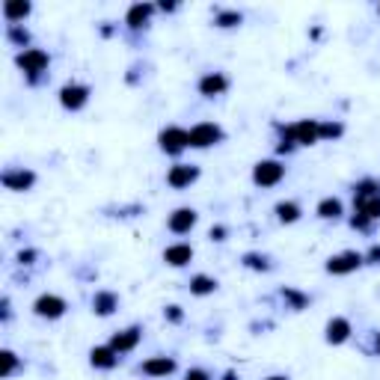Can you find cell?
Listing matches in <instances>:
<instances>
[{"mask_svg": "<svg viewBox=\"0 0 380 380\" xmlns=\"http://www.w3.org/2000/svg\"><path fill=\"white\" fill-rule=\"evenodd\" d=\"M15 65L27 75L30 84H39V77L48 75V69H51V54L42 51V48H27V51L15 54Z\"/></svg>", "mask_w": 380, "mask_h": 380, "instance_id": "6da1fadb", "label": "cell"}, {"mask_svg": "<svg viewBox=\"0 0 380 380\" xmlns=\"http://www.w3.org/2000/svg\"><path fill=\"white\" fill-rule=\"evenodd\" d=\"M158 148H161L163 155H170V158L185 155L188 148H190V131H185L181 125H167V128H161V134H158Z\"/></svg>", "mask_w": 380, "mask_h": 380, "instance_id": "7a4b0ae2", "label": "cell"}, {"mask_svg": "<svg viewBox=\"0 0 380 380\" xmlns=\"http://www.w3.org/2000/svg\"><path fill=\"white\" fill-rule=\"evenodd\" d=\"M283 178H286V163L276 161V158L259 161L253 167V185L256 188H276Z\"/></svg>", "mask_w": 380, "mask_h": 380, "instance_id": "3957f363", "label": "cell"}, {"mask_svg": "<svg viewBox=\"0 0 380 380\" xmlns=\"http://www.w3.org/2000/svg\"><path fill=\"white\" fill-rule=\"evenodd\" d=\"M283 134L294 146H315V143H321V119H300V122L288 125Z\"/></svg>", "mask_w": 380, "mask_h": 380, "instance_id": "277c9868", "label": "cell"}, {"mask_svg": "<svg viewBox=\"0 0 380 380\" xmlns=\"http://www.w3.org/2000/svg\"><path fill=\"white\" fill-rule=\"evenodd\" d=\"M65 312H69V303H65L60 294H39L36 300H33V315L36 318L57 321V318L65 315Z\"/></svg>", "mask_w": 380, "mask_h": 380, "instance_id": "5b68a950", "label": "cell"}, {"mask_svg": "<svg viewBox=\"0 0 380 380\" xmlns=\"http://www.w3.org/2000/svg\"><path fill=\"white\" fill-rule=\"evenodd\" d=\"M362 264H366V259H362V253H357V250H344V253L330 256L324 268H327V273H333V276H348V273L359 271Z\"/></svg>", "mask_w": 380, "mask_h": 380, "instance_id": "8992f818", "label": "cell"}, {"mask_svg": "<svg viewBox=\"0 0 380 380\" xmlns=\"http://www.w3.org/2000/svg\"><path fill=\"white\" fill-rule=\"evenodd\" d=\"M89 95H92V89L87 84H77V80H72V84H65L60 89V104H63V110L77 113V110H84L89 104Z\"/></svg>", "mask_w": 380, "mask_h": 380, "instance_id": "52a82bcc", "label": "cell"}, {"mask_svg": "<svg viewBox=\"0 0 380 380\" xmlns=\"http://www.w3.org/2000/svg\"><path fill=\"white\" fill-rule=\"evenodd\" d=\"M226 137V131L217 122H200L190 128V148H211Z\"/></svg>", "mask_w": 380, "mask_h": 380, "instance_id": "ba28073f", "label": "cell"}, {"mask_svg": "<svg viewBox=\"0 0 380 380\" xmlns=\"http://www.w3.org/2000/svg\"><path fill=\"white\" fill-rule=\"evenodd\" d=\"M140 339H143V327H140V324H134V327L116 330V333L110 336V342H107V344H110V348L122 357V354H131V351H134L137 344H140Z\"/></svg>", "mask_w": 380, "mask_h": 380, "instance_id": "9c48e42d", "label": "cell"}, {"mask_svg": "<svg viewBox=\"0 0 380 380\" xmlns=\"http://www.w3.org/2000/svg\"><path fill=\"white\" fill-rule=\"evenodd\" d=\"M0 181H4L6 190L24 193V190H30L33 185H36V173H33V170H24V167H9V170H4Z\"/></svg>", "mask_w": 380, "mask_h": 380, "instance_id": "30bf717a", "label": "cell"}, {"mask_svg": "<svg viewBox=\"0 0 380 380\" xmlns=\"http://www.w3.org/2000/svg\"><path fill=\"white\" fill-rule=\"evenodd\" d=\"M229 87H232V80H229V75L223 72H208L200 77V84H196V89H200V95L205 98H217V95H226Z\"/></svg>", "mask_w": 380, "mask_h": 380, "instance_id": "8fae6325", "label": "cell"}, {"mask_svg": "<svg viewBox=\"0 0 380 380\" xmlns=\"http://www.w3.org/2000/svg\"><path fill=\"white\" fill-rule=\"evenodd\" d=\"M196 178H200V167H196V163H173L170 173H167V185L175 190H185Z\"/></svg>", "mask_w": 380, "mask_h": 380, "instance_id": "7c38bea8", "label": "cell"}, {"mask_svg": "<svg viewBox=\"0 0 380 380\" xmlns=\"http://www.w3.org/2000/svg\"><path fill=\"white\" fill-rule=\"evenodd\" d=\"M196 220H200V211L185 205V208H175L170 217H167V229H170L173 235H188L190 229L196 226Z\"/></svg>", "mask_w": 380, "mask_h": 380, "instance_id": "4fadbf2b", "label": "cell"}, {"mask_svg": "<svg viewBox=\"0 0 380 380\" xmlns=\"http://www.w3.org/2000/svg\"><path fill=\"white\" fill-rule=\"evenodd\" d=\"M354 336V324L344 318V315H333L327 321V327H324V339H327V344H344Z\"/></svg>", "mask_w": 380, "mask_h": 380, "instance_id": "5bb4252c", "label": "cell"}, {"mask_svg": "<svg viewBox=\"0 0 380 380\" xmlns=\"http://www.w3.org/2000/svg\"><path fill=\"white\" fill-rule=\"evenodd\" d=\"M175 369H178L175 357H152V359L140 362V374H146V377H170V374H175Z\"/></svg>", "mask_w": 380, "mask_h": 380, "instance_id": "9a60e30c", "label": "cell"}, {"mask_svg": "<svg viewBox=\"0 0 380 380\" xmlns=\"http://www.w3.org/2000/svg\"><path fill=\"white\" fill-rule=\"evenodd\" d=\"M119 354L110 348V344H95V348L89 351V366L98 369V371H113L119 366Z\"/></svg>", "mask_w": 380, "mask_h": 380, "instance_id": "2e32d148", "label": "cell"}, {"mask_svg": "<svg viewBox=\"0 0 380 380\" xmlns=\"http://www.w3.org/2000/svg\"><path fill=\"white\" fill-rule=\"evenodd\" d=\"M116 309H119V294L116 291L102 288V291L92 294V312H95L98 318H110Z\"/></svg>", "mask_w": 380, "mask_h": 380, "instance_id": "e0dca14e", "label": "cell"}, {"mask_svg": "<svg viewBox=\"0 0 380 380\" xmlns=\"http://www.w3.org/2000/svg\"><path fill=\"white\" fill-rule=\"evenodd\" d=\"M163 261L170 264V268H188V264L193 261V246L190 244H170L167 250H163Z\"/></svg>", "mask_w": 380, "mask_h": 380, "instance_id": "ac0fdd59", "label": "cell"}, {"mask_svg": "<svg viewBox=\"0 0 380 380\" xmlns=\"http://www.w3.org/2000/svg\"><path fill=\"white\" fill-rule=\"evenodd\" d=\"M155 9H158V6H152V4H134V6L128 9V15H125V24H128L131 30H140V27L148 24V18L155 15Z\"/></svg>", "mask_w": 380, "mask_h": 380, "instance_id": "d6986e66", "label": "cell"}, {"mask_svg": "<svg viewBox=\"0 0 380 380\" xmlns=\"http://www.w3.org/2000/svg\"><path fill=\"white\" fill-rule=\"evenodd\" d=\"M30 12H33V4H27V0H6V4H4L6 27H9V24H21Z\"/></svg>", "mask_w": 380, "mask_h": 380, "instance_id": "ffe728a7", "label": "cell"}, {"mask_svg": "<svg viewBox=\"0 0 380 380\" xmlns=\"http://www.w3.org/2000/svg\"><path fill=\"white\" fill-rule=\"evenodd\" d=\"M315 214L321 220H339L344 214V205H342L339 196H324V200L315 205Z\"/></svg>", "mask_w": 380, "mask_h": 380, "instance_id": "44dd1931", "label": "cell"}, {"mask_svg": "<svg viewBox=\"0 0 380 380\" xmlns=\"http://www.w3.org/2000/svg\"><path fill=\"white\" fill-rule=\"evenodd\" d=\"M217 279L214 276H208V273H196V276H190V283H188V288H190V294H196V297H208V294H214L217 291Z\"/></svg>", "mask_w": 380, "mask_h": 380, "instance_id": "7402d4cb", "label": "cell"}, {"mask_svg": "<svg viewBox=\"0 0 380 380\" xmlns=\"http://www.w3.org/2000/svg\"><path fill=\"white\" fill-rule=\"evenodd\" d=\"M273 214H276V220H279V223L291 226V223H297V220L303 217V208L297 205V202H291V200H286V202H276Z\"/></svg>", "mask_w": 380, "mask_h": 380, "instance_id": "603a6c76", "label": "cell"}, {"mask_svg": "<svg viewBox=\"0 0 380 380\" xmlns=\"http://www.w3.org/2000/svg\"><path fill=\"white\" fill-rule=\"evenodd\" d=\"M354 208H359L366 217L374 223L380 220V193H371V196H359V200H354Z\"/></svg>", "mask_w": 380, "mask_h": 380, "instance_id": "cb8c5ba5", "label": "cell"}, {"mask_svg": "<svg viewBox=\"0 0 380 380\" xmlns=\"http://www.w3.org/2000/svg\"><path fill=\"white\" fill-rule=\"evenodd\" d=\"M214 24H217L220 30H232V27L244 24V15L238 9H220L217 15H214Z\"/></svg>", "mask_w": 380, "mask_h": 380, "instance_id": "d4e9b609", "label": "cell"}, {"mask_svg": "<svg viewBox=\"0 0 380 380\" xmlns=\"http://www.w3.org/2000/svg\"><path fill=\"white\" fill-rule=\"evenodd\" d=\"M18 366H21L18 354H15V351H9V348H4V351H0V374H4V377H12L15 371H18Z\"/></svg>", "mask_w": 380, "mask_h": 380, "instance_id": "484cf974", "label": "cell"}, {"mask_svg": "<svg viewBox=\"0 0 380 380\" xmlns=\"http://www.w3.org/2000/svg\"><path fill=\"white\" fill-rule=\"evenodd\" d=\"M6 42L15 45V48H24L30 42V33L24 30V24H9L6 27ZM24 51H27V48H24Z\"/></svg>", "mask_w": 380, "mask_h": 380, "instance_id": "4316f807", "label": "cell"}, {"mask_svg": "<svg viewBox=\"0 0 380 380\" xmlns=\"http://www.w3.org/2000/svg\"><path fill=\"white\" fill-rule=\"evenodd\" d=\"M244 268H250V271H271L273 264L268 256H261V253H246L244 256Z\"/></svg>", "mask_w": 380, "mask_h": 380, "instance_id": "83f0119b", "label": "cell"}, {"mask_svg": "<svg viewBox=\"0 0 380 380\" xmlns=\"http://www.w3.org/2000/svg\"><path fill=\"white\" fill-rule=\"evenodd\" d=\"M371 193H380V181L377 178H362L354 185V200H359V196H371Z\"/></svg>", "mask_w": 380, "mask_h": 380, "instance_id": "f1b7e54d", "label": "cell"}, {"mask_svg": "<svg viewBox=\"0 0 380 380\" xmlns=\"http://www.w3.org/2000/svg\"><path fill=\"white\" fill-rule=\"evenodd\" d=\"M283 297L291 303V309H294V312H300V309H306V306H309V297H306V294H300V291H294V288H283Z\"/></svg>", "mask_w": 380, "mask_h": 380, "instance_id": "f546056e", "label": "cell"}, {"mask_svg": "<svg viewBox=\"0 0 380 380\" xmlns=\"http://www.w3.org/2000/svg\"><path fill=\"white\" fill-rule=\"evenodd\" d=\"M344 134L342 122H321V140H339Z\"/></svg>", "mask_w": 380, "mask_h": 380, "instance_id": "4dcf8cb0", "label": "cell"}, {"mask_svg": "<svg viewBox=\"0 0 380 380\" xmlns=\"http://www.w3.org/2000/svg\"><path fill=\"white\" fill-rule=\"evenodd\" d=\"M351 226L357 229V232H369L371 229V220L366 217V214H362L359 208H354V217H351Z\"/></svg>", "mask_w": 380, "mask_h": 380, "instance_id": "1f68e13d", "label": "cell"}, {"mask_svg": "<svg viewBox=\"0 0 380 380\" xmlns=\"http://www.w3.org/2000/svg\"><path fill=\"white\" fill-rule=\"evenodd\" d=\"M163 318H167L170 324H181V321H185V312H181L178 303H170L167 309H163Z\"/></svg>", "mask_w": 380, "mask_h": 380, "instance_id": "d6a6232c", "label": "cell"}, {"mask_svg": "<svg viewBox=\"0 0 380 380\" xmlns=\"http://www.w3.org/2000/svg\"><path fill=\"white\" fill-rule=\"evenodd\" d=\"M362 259H366V264H380V244H371L366 253H362Z\"/></svg>", "mask_w": 380, "mask_h": 380, "instance_id": "836d02e7", "label": "cell"}, {"mask_svg": "<svg viewBox=\"0 0 380 380\" xmlns=\"http://www.w3.org/2000/svg\"><path fill=\"white\" fill-rule=\"evenodd\" d=\"M185 380H211V374H208L205 369H190V371L185 374Z\"/></svg>", "mask_w": 380, "mask_h": 380, "instance_id": "e575fe53", "label": "cell"}, {"mask_svg": "<svg viewBox=\"0 0 380 380\" xmlns=\"http://www.w3.org/2000/svg\"><path fill=\"white\" fill-rule=\"evenodd\" d=\"M208 238H211V241H226V226H211Z\"/></svg>", "mask_w": 380, "mask_h": 380, "instance_id": "d590c367", "label": "cell"}, {"mask_svg": "<svg viewBox=\"0 0 380 380\" xmlns=\"http://www.w3.org/2000/svg\"><path fill=\"white\" fill-rule=\"evenodd\" d=\"M36 256H39L36 250H21V253H18V261H21V264H33V259H36Z\"/></svg>", "mask_w": 380, "mask_h": 380, "instance_id": "8d00e7d4", "label": "cell"}, {"mask_svg": "<svg viewBox=\"0 0 380 380\" xmlns=\"http://www.w3.org/2000/svg\"><path fill=\"white\" fill-rule=\"evenodd\" d=\"M158 9H161V12H175V4H161Z\"/></svg>", "mask_w": 380, "mask_h": 380, "instance_id": "74e56055", "label": "cell"}, {"mask_svg": "<svg viewBox=\"0 0 380 380\" xmlns=\"http://www.w3.org/2000/svg\"><path fill=\"white\" fill-rule=\"evenodd\" d=\"M264 380H291L288 374H271V377H264Z\"/></svg>", "mask_w": 380, "mask_h": 380, "instance_id": "f35d334b", "label": "cell"}, {"mask_svg": "<svg viewBox=\"0 0 380 380\" xmlns=\"http://www.w3.org/2000/svg\"><path fill=\"white\" fill-rule=\"evenodd\" d=\"M374 354L380 357V333H374Z\"/></svg>", "mask_w": 380, "mask_h": 380, "instance_id": "ab89813d", "label": "cell"}, {"mask_svg": "<svg viewBox=\"0 0 380 380\" xmlns=\"http://www.w3.org/2000/svg\"><path fill=\"white\" fill-rule=\"evenodd\" d=\"M223 380H241V377H238L235 371H226V374H223Z\"/></svg>", "mask_w": 380, "mask_h": 380, "instance_id": "60d3db41", "label": "cell"}, {"mask_svg": "<svg viewBox=\"0 0 380 380\" xmlns=\"http://www.w3.org/2000/svg\"><path fill=\"white\" fill-rule=\"evenodd\" d=\"M377 15H380V6H377Z\"/></svg>", "mask_w": 380, "mask_h": 380, "instance_id": "b9f144b4", "label": "cell"}]
</instances>
